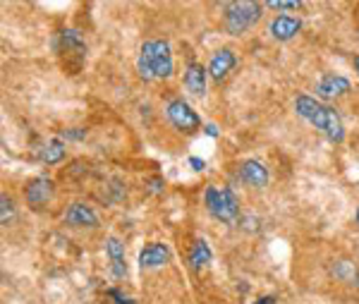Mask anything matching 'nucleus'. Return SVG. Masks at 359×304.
<instances>
[{"instance_id":"nucleus-1","label":"nucleus","mask_w":359,"mask_h":304,"mask_svg":"<svg viewBox=\"0 0 359 304\" xmlns=\"http://www.w3.org/2000/svg\"><path fill=\"white\" fill-rule=\"evenodd\" d=\"M294 113L302 120H306L309 125H314L318 132H323L328 137V142L333 144H343L345 142V125L340 113L326 103H321L314 96H306V93H299L294 98Z\"/></svg>"},{"instance_id":"nucleus-2","label":"nucleus","mask_w":359,"mask_h":304,"mask_svg":"<svg viewBox=\"0 0 359 304\" xmlns=\"http://www.w3.org/2000/svg\"><path fill=\"white\" fill-rule=\"evenodd\" d=\"M137 70H139V77L147 81L172 77L170 44L161 39L144 41L142 51H139V58H137Z\"/></svg>"},{"instance_id":"nucleus-3","label":"nucleus","mask_w":359,"mask_h":304,"mask_svg":"<svg viewBox=\"0 0 359 304\" xmlns=\"http://www.w3.org/2000/svg\"><path fill=\"white\" fill-rule=\"evenodd\" d=\"M204 204L208 213L216 220H221V223H235L237 216H240V201L228 187L208 185L204 192Z\"/></svg>"},{"instance_id":"nucleus-4","label":"nucleus","mask_w":359,"mask_h":304,"mask_svg":"<svg viewBox=\"0 0 359 304\" xmlns=\"http://www.w3.org/2000/svg\"><path fill=\"white\" fill-rule=\"evenodd\" d=\"M55 51L60 55L62 65L69 74H77L86 62V41L77 29H65V32L57 37Z\"/></svg>"},{"instance_id":"nucleus-5","label":"nucleus","mask_w":359,"mask_h":304,"mask_svg":"<svg viewBox=\"0 0 359 304\" xmlns=\"http://www.w3.org/2000/svg\"><path fill=\"white\" fill-rule=\"evenodd\" d=\"M223 22L228 34L233 37H240L245 34L254 22H259L262 17V5L254 3V0H237V3H225L223 8Z\"/></svg>"},{"instance_id":"nucleus-6","label":"nucleus","mask_w":359,"mask_h":304,"mask_svg":"<svg viewBox=\"0 0 359 304\" xmlns=\"http://www.w3.org/2000/svg\"><path fill=\"white\" fill-rule=\"evenodd\" d=\"M165 115L170 120V125L184 134H192L201 127V118L196 115V110L187 101H182V98H172L165 108Z\"/></svg>"},{"instance_id":"nucleus-7","label":"nucleus","mask_w":359,"mask_h":304,"mask_svg":"<svg viewBox=\"0 0 359 304\" xmlns=\"http://www.w3.org/2000/svg\"><path fill=\"white\" fill-rule=\"evenodd\" d=\"M237 175H240L242 183H247L249 187H266L269 185V171H266V166L262 161L257 159H247L240 163V168H237Z\"/></svg>"},{"instance_id":"nucleus-8","label":"nucleus","mask_w":359,"mask_h":304,"mask_svg":"<svg viewBox=\"0 0 359 304\" xmlns=\"http://www.w3.org/2000/svg\"><path fill=\"white\" fill-rule=\"evenodd\" d=\"M55 194V185L48 178H34L32 183H27L25 187V197L32 206H43L46 201H50Z\"/></svg>"},{"instance_id":"nucleus-9","label":"nucleus","mask_w":359,"mask_h":304,"mask_svg":"<svg viewBox=\"0 0 359 304\" xmlns=\"http://www.w3.org/2000/svg\"><path fill=\"white\" fill-rule=\"evenodd\" d=\"M170 261V247L163 242H149L139 251V266L142 268H161Z\"/></svg>"},{"instance_id":"nucleus-10","label":"nucleus","mask_w":359,"mask_h":304,"mask_svg":"<svg viewBox=\"0 0 359 304\" xmlns=\"http://www.w3.org/2000/svg\"><path fill=\"white\" fill-rule=\"evenodd\" d=\"M269 32L276 41H290L302 32V20L292 15H278L276 20L271 22Z\"/></svg>"},{"instance_id":"nucleus-11","label":"nucleus","mask_w":359,"mask_h":304,"mask_svg":"<svg viewBox=\"0 0 359 304\" xmlns=\"http://www.w3.org/2000/svg\"><path fill=\"white\" fill-rule=\"evenodd\" d=\"M65 223L74 227H96L98 225V216L91 206L86 204H69L65 211Z\"/></svg>"},{"instance_id":"nucleus-12","label":"nucleus","mask_w":359,"mask_h":304,"mask_svg":"<svg viewBox=\"0 0 359 304\" xmlns=\"http://www.w3.org/2000/svg\"><path fill=\"white\" fill-rule=\"evenodd\" d=\"M235 62H237V58L230 48L216 51V53L211 55V60H208V74L216 81H221L223 77H228V72L235 67Z\"/></svg>"},{"instance_id":"nucleus-13","label":"nucleus","mask_w":359,"mask_h":304,"mask_svg":"<svg viewBox=\"0 0 359 304\" xmlns=\"http://www.w3.org/2000/svg\"><path fill=\"white\" fill-rule=\"evenodd\" d=\"M347 91H350V81L333 72H326L316 84V93L321 98H335V96H343Z\"/></svg>"},{"instance_id":"nucleus-14","label":"nucleus","mask_w":359,"mask_h":304,"mask_svg":"<svg viewBox=\"0 0 359 304\" xmlns=\"http://www.w3.org/2000/svg\"><path fill=\"white\" fill-rule=\"evenodd\" d=\"M106 254L111 259V271L115 278H125L127 276V261H125V247L118 237H108L106 239Z\"/></svg>"},{"instance_id":"nucleus-15","label":"nucleus","mask_w":359,"mask_h":304,"mask_svg":"<svg viewBox=\"0 0 359 304\" xmlns=\"http://www.w3.org/2000/svg\"><path fill=\"white\" fill-rule=\"evenodd\" d=\"M206 74L208 70H204L199 62H189L187 72H184V86L192 96H204L206 93Z\"/></svg>"},{"instance_id":"nucleus-16","label":"nucleus","mask_w":359,"mask_h":304,"mask_svg":"<svg viewBox=\"0 0 359 304\" xmlns=\"http://www.w3.org/2000/svg\"><path fill=\"white\" fill-rule=\"evenodd\" d=\"M213 259V251L208 247L206 239H196L192 244V249H189V266L194 268V271H199V268H204L206 264H211Z\"/></svg>"},{"instance_id":"nucleus-17","label":"nucleus","mask_w":359,"mask_h":304,"mask_svg":"<svg viewBox=\"0 0 359 304\" xmlns=\"http://www.w3.org/2000/svg\"><path fill=\"white\" fill-rule=\"evenodd\" d=\"M39 159L43 163H48V166H55V163H60L65 159V149H62V142L60 139H53V142H48L43 146L41 151H39Z\"/></svg>"},{"instance_id":"nucleus-18","label":"nucleus","mask_w":359,"mask_h":304,"mask_svg":"<svg viewBox=\"0 0 359 304\" xmlns=\"http://www.w3.org/2000/svg\"><path fill=\"white\" fill-rule=\"evenodd\" d=\"M0 206H3L0 220H3V225H8V223H10V218L15 216V204H13V199H10L8 194H3V197H0Z\"/></svg>"},{"instance_id":"nucleus-19","label":"nucleus","mask_w":359,"mask_h":304,"mask_svg":"<svg viewBox=\"0 0 359 304\" xmlns=\"http://www.w3.org/2000/svg\"><path fill=\"white\" fill-rule=\"evenodd\" d=\"M266 5H269L271 10H299L302 8L299 0H269Z\"/></svg>"},{"instance_id":"nucleus-20","label":"nucleus","mask_w":359,"mask_h":304,"mask_svg":"<svg viewBox=\"0 0 359 304\" xmlns=\"http://www.w3.org/2000/svg\"><path fill=\"white\" fill-rule=\"evenodd\" d=\"M106 300H108V304H135L130 297H125L120 290H106Z\"/></svg>"},{"instance_id":"nucleus-21","label":"nucleus","mask_w":359,"mask_h":304,"mask_svg":"<svg viewBox=\"0 0 359 304\" xmlns=\"http://www.w3.org/2000/svg\"><path fill=\"white\" fill-rule=\"evenodd\" d=\"M86 137V130L82 127H72V130H62V139H72V142H79V139Z\"/></svg>"},{"instance_id":"nucleus-22","label":"nucleus","mask_w":359,"mask_h":304,"mask_svg":"<svg viewBox=\"0 0 359 304\" xmlns=\"http://www.w3.org/2000/svg\"><path fill=\"white\" fill-rule=\"evenodd\" d=\"M189 166H192L194 171H204V168H206V163L201 161V159H194V156H192V159H189Z\"/></svg>"},{"instance_id":"nucleus-23","label":"nucleus","mask_w":359,"mask_h":304,"mask_svg":"<svg viewBox=\"0 0 359 304\" xmlns=\"http://www.w3.org/2000/svg\"><path fill=\"white\" fill-rule=\"evenodd\" d=\"M204 130H206L208 137H218V134H221V132H218V127H216V125H206Z\"/></svg>"},{"instance_id":"nucleus-24","label":"nucleus","mask_w":359,"mask_h":304,"mask_svg":"<svg viewBox=\"0 0 359 304\" xmlns=\"http://www.w3.org/2000/svg\"><path fill=\"white\" fill-rule=\"evenodd\" d=\"M257 304H273V297H259Z\"/></svg>"},{"instance_id":"nucleus-25","label":"nucleus","mask_w":359,"mask_h":304,"mask_svg":"<svg viewBox=\"0 0 359 304\" xmlns=\"http://www.w3.org/2000/svg\"><path fill=\"white\" fill-rule=\"evenodd\" d=\"M355 70H357V74H359V55H355Z\"/></svg>"},{"instance_id":"nucleus-26","label":"nucleus","mask_w":359,"mask_h":304,"mask_svg":"<svg viewBox=\"0 0 359 304\" xmlns=\"http://www.w3.org/2000/svg\"><path fill=\"white\" fill-rule=\"evenodd\" d=\"M357 223H359V211H357Z\"/></svg>"}]
</instances>
